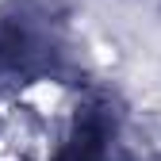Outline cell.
<instances>
[{"label": "cell", "instance_id": "1", "mask_svg": "<svg viewBox=\"0 0 161 161\" xmlns=\"http://www.w3.org/2000/svg\"><path fill=\"white\" fill-rule=\"evenodd\" d=\"M77 108L46 77H0V161H62L80 142Z\"/></svg>", "mask_w": 161, "mask_h": 161}]
</instances>
